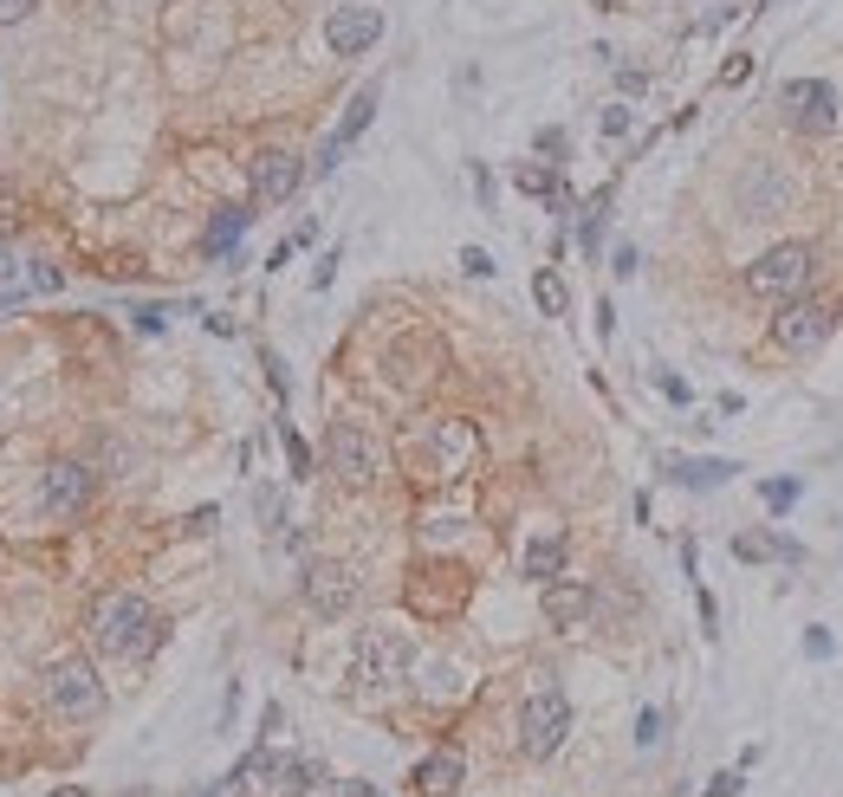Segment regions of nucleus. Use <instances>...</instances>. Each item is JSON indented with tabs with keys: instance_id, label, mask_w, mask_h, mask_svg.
Segmentation results:
<instances>
[{
	"instance_id": "27",
	"label": "nucleus",
	"mask_w": 843,
	"mask_h": 797,
	"mask_svg": "<svg viewBox=\"0 0 843 797\" xmlns=\"http://www.w3.org/2000/svg\"><path fill=\"white\" fill-rule=\"evenodd\" d=\"M279 441H286V460H292V474L306 480V474H311V448L299 441V435H292V428H279Z\"/></svg>"
},
{
	"instance_id": "35",
	"label": "nucleus",
	"mask_w": 843,
	"mask_h": 797,
	"mask_svg": "<svg viewBox=\"0 0 843 797\" xmlns=\"http://www.w3.org/2000/svg\"><path fill=\"white\" fill-rule=\"evenodd\" d=\"M162 318H169L162 305H137V331H162Z\"/></svg>"
},
{
	"instance_id": "8",
	"label": "nucleus",
	"mask_w": 843,
	"mask_h": 797,
	"mask_svg": "<svg viewBox=\"0 0 843 797\" xmlns=\"http://www.w3.org/2000/svg\"><path fill=\"white\" fill-rule=\"evenodd\" d=\"M778 104H785V123L799 137H831L837 130V84H824V78H792L778 91Z\"/></svg>"
},
{
	"instance_id": "9",
	"label": "nucleus",
	"mask_w": 843,
	"mask_h": 797,
	"mask_svg": "<svg viewBox=\"0 0 843 797\" xmlns=\"http://www.w3.org/2000/svg\"><path fill=\"white\" fill-rule=\"evenodd\" d=\"M299 597H306L311 616H345L350 604H357V570L350 565H331V558H311L306 570H299Z\"/></svg>"
},
{
	"instance_id": "29",
	"label": "nucleus",
	"mask_w": 843,
	"mask_h": 797,
	"mask_svg": "<svg viewBox=\"0 0 843 797\" xmlns=\"http://www.w3.org/2000/svg\"><path fill=\"white\" fill-rule=\"evenodd\" d=\"M655 739H662V714L643 707V714H636V746H655Z\"/></svg>"
},
{
	"instance_id": "23",
	"label": "nucleus",
	"mask_w": 843,
	"mask_h": 797,
	"mask_svg": "<svg viewBox=\"0 0 843 797\" xmlns=\"http://www.w3.org/2000/svg\"><path fill=\"white\" fill-rule=\"evenodd\" d=\"M27 286H20V247H7L0 240V299H20Z\"/></svg>"
},
{
	"instance_id": "30",
	"label": "nucleus",
	"mask_w": 843,
	"mask_h": 797,
	"mask_svg": "<svg viewBox=\"0 0 843 797\" xmlns=\"http://www.w3.org/2000/svg\"><path fill=\"white\" fill-rule=\"evenodd\" d=\"M460 272H467V279H487V272H494V260H487L480 247H460Z\"/></svg>"
},
{
	"instance_id": "25",
	"label": "nucleus",
	"mask_w": 843,
	"mask_h": 797,
	"mask_svg": "<svg viewBox=\"0 0 843 797\" xmlns=\"http://www.w3.org/2000/svg\"><path fill=\"white\" fill-rule=\"evenodd\" d=\"M604 215H611V189L591 201V215H584V228H577V240H584L591 253H597V240H604Z\"/></svg>"
},
{
	"instance_id": "24",
	"label": "nucleus",
	"mask_w": 843,
	"mask_h": 797,
	"mask_svg": "<svg viewBox=\"0 0 843 797\" xmlns=\"http://www.w3.org/2000/svg\"><path fill=\"white\" fill-rule=\"evenodd\" d=\"M799 494H805L799 480H766V487H760V499H766V512H792V506H799Z\"/></svg>"
},
{
	"instance_id": "28",
	"label": "nucleus",
	"mask_w": 843,
	"mask_h": 797,
	"mask_svg": "<svg viewBox=\"0 0 843 797\" xmlns=\"http://www.w3.org/2000/svg\"><path fill=\"white\" fill-rule=\"evenodd\" d=\"M597 130L604 137H629V104H611V111L597 117Z\"/></svg>"
},
{
	"instance_id": "3",
	"label": "nucleus",
	"mask_w": 843,
	"mask_h": 797,
	"mask_svg": "<svg viewBox=\"0 0 843 797\" xmlns=\"http://www.w3.org/2000/svg\"><path fill=\"white\" fill-rule=\"evenodd\" d=\"M811 272H817V247H811V240H778V247H766L760 260L746 266V286H753L760 299L785 305L811 286Z\"/></svg>"
},
{
	"instance_id": "20",
	"label": "nucleus",
	"mask_w": 843,
	"mask_h": 797,
	"mask_svg": "<svg viewBox=\"0 0 843 797\" xmlns=\"http://www.w3.org/2000/svg\"><path fill=\"white\" fill-rule=\"evenodd\" d=\"M733 474H740L733 460H682V467H675V480H682V487H701V494H707V487H727Z\"/></svg>"
},
{
	"instance_id": "10",
	"label": "nucleus",
	"mask_w": 843,
	"mask_h": 797,
	"mask_svg": "<svg viewBox=\"0 0 843 797\" xmlns=\"http://www.w3.org/2000/svg\"><path fill=\"white\" fill-rule=\"evenodd\" d=\"M740 221H778V215H792V182L778 176V162H753L746 176H740Z\"/></svg>"
},
{
	"instance_id": "18",
	"label": "nucleus",
	"mask_w": 843,
	"mask_h": 797,
	"mask_svg": "<svg viewBox=\"0 0 843 797\" xmlns=\"http://www.w3.org/2000/svg\"><path fill=\"white\" fill-rule=\"evenodd\" d=\"M267 778L286 797H306V791H318V778H325V771H318L311 759H267Z\"/></svg>"
},
{
	"instance_id": "4",
	"label": "nucleus",
	"mask_w": 843,
	"mask_h": 797,
	"mask_svg": "<svg viewBox=\"0 0 843 797\" xmlns=\"http://www.w3.org/2000/svg\"><path fill=\"white\" fill-rule=\"evenodd\" d=\"M325 460H331V474L345 480L350 494H364V487H377V474H384V441H377L364 421H331Z\"/></svg>"
},
{
	"instance_id": "32",
	"label": "nucleus",
	"mask_w": 843,
	"mask_h": 797,
	"mask_svg": "<svg viewBox=\"0 0 843 797\" xmlns=\"http://www.w3.org/2000/svg\"><path fill=\"white\" fill-rule=\"evenodd\" d=\"M33 7H39V0H0V27H20Z\"/></svg>"
},
{
	"instance_id": "21",
	"label": "nucleus",
	"mask_w": 843,
	"mask_h": 797,
	"mask_svg": "<svg viewBox=\"0 0 843 797\" xmlns=\"http://www.w3.org/2000/svg\"><path fill=\"white\" fill-rule=\"evenodd\" d=\"M533 299H538V311H545V318H565L572 292H565V279H558L552 266H538V272H533Z\"/></svg>"
},
{
	"instance_id": "13",
	"label": "nucleus",
	"mask_w": 843,
	"mask_h": 797,
	"mask_svg": "<svg viewBox=\"0 0 843 797\" xmlns=\"http://www.w3.org/2000/svg\"><path fill=\"white\" fill-rule=\"evenodd\" d=\"M91 494H98V474H91L85 460H52V467H46V512H52V519L85 512Z\"/></svg>"
},
{
	"instance_id": "5",
	"label": "nucleus",
	"mask_w": 843,
	"mask_h": 797,
	"mask_svg": "<svg viewBox=\"0 0 843 797\" xmlns=\"http://www.w3.org/2000/svg\"><path fill=\"white\" fill-rule=\"evenodd\" d=\"M565 733H572V700L558 687H538L533 700L519 707V753L526 759H552L565 746Z\"/></svg>"
},
{
	"instance_id": "7",
	"label": "nucleus",
	"mask_w": 843,
	"mask_h": 797,
	"mask_svg": "<svg viewBox=\"0 0 843 797\" xmlns=\"http://www.w3.org/2000/svg\"><path fill=\"white\" fill-rule=\"evenodd\" d=\"M831 325H837V305L824 299H785L778 305V318H772V343L778 350H792V357H805V350H817V343L831 338Z\"/></svg>"
},
{
	"instance_id": "17",
	"label": "nucleus",
	"mask_w": 843,
	"mask_h": 797,
	"mask_svg": "<svg viewBox=\"0 0 843 797\" xmlns=\"http://www.w3.org/2000/svg\"><path fill=\"white\" fill-rule=\"evenodd\" d=\"M526 577H533V584L565 577V538H558V531H545V538H533V545H526Z\"/></svg>"
},
{
	"instance_id": "36",
	"label": "nucleus",
	"mask_w": 843,
	"mask_h": 797,
	"mask_svg": "<svg viewBox=\"0 0 843 797\" xmlns=\"http://www.w3.org/2000/svg\"><path fill=\"white\" fill-rule=\"evenodd\" d=\"M538 150H545V156H565V130H538Z\"/></svg>"
},
{
	"instance_id": "14",
	"label": "nucleus",
	"mask_w": 843,
	"mask_h": 797,
	"mask_svg": "<svg viewBox=\"0 0 843 797\" xmlns=\"http://www.w3.org/2000/svg\"><path fill=\"white\" fill-rule=\"evenodd\" d=\"M377 98H384V84H364V91H357V98H350V111L338 117V130H331V137H325V150H318V162H311V169H318V176H331V169H338V162H345V150H350V143H357V137H364V130H370V117H377Z\"/></svg>"
},
{
	"instance_id": "16",
	"label": "nucleus",
	"mask_w": 843,
	"mask_h": 797,
	"mask_svg": "<svg viewBox=\"0 0 843 797\" xmlns=\"http://www.w3.org/2000/svg\"><path fill=\"white\" fill-rule=\"evenodd\" d=\"M460 778H467V765H460L455 746H442V753H428V759L416 765V797H455L460 791Z\"/></svg>"
},
{
	"instance_id": "39",
	"label": "nucleus",
	"mask_w": 843,
	"mask_h": 797,
	"mask_svg": "<svg viewBox=\"0 0 843 797\" xmlns=\"http://www.w3.org/2000/svg\"><path fill=\"white\" fill-rule=\"evenodd\" d=\"M59 797H85V791H59Z\"/></svg>"
},
{
	"instance_id": "1",
	"label": "nucleus",
	"mask_w": 843,
	"mask_h": 797,
	"mask_svg": "<svg viewBox=\"0 0 843 797\" xmlns=\"http://www.w3.org/2000/svg\"><path fill=\"white\" fill-rule=\"evenodd\" d=\"M156 642H162V622H156V609L143 604L137 590L98 597V609H91V648H98V655H111V661H143Z\"/></svg>"
},
{
	"instance_id": "19",
	"label": "nucleus",
	"mask_w": 843,
	"mask_h": 797,
	"mask_svg": "<svg viewBox=\"0 0 843 797\" xmlns=\"http://www.w3.org/2000/svg\"><path fill=\"white\" fill-rule=\"evenodd\" d=\"M247 221H254L247 208H221V215L208 221V233H201V253H234V240L247 233Z\"/></svg>"
},
{
	"instance_id": "26",
	"label": "nucleus",
	"mask_w": 843,
	"mask_h": 797,
	"mask_svg": "<svg viewBox=\"0 0 843 797\" xmlns=\"http://www.w3.org/2000/svg\"><path fill=\"white\" fill-rule=\"evenodd\" d=\"M519 189H526V195H558L565 182H558L552 169H533V162H526V169H519Z\"/></svg>"
},
{
	"instance_id": "6",
	"label": "nucleus",
	"mask_w": 843,
	"mask_h": 797,
	"mask_svg": "<svg viewBox=\"0 0 843 797\" xmlns=\"http://www.w3.org/2000/svg\"><path fill=\"white\" fill-rule=\"evenodd\" d=\"M46 700H52L66 720H98V714H105V687L91 675V661H78V655H66V661L46 668Z\"/></svg>"
},
{
	"instance_id": "31",
	"label": "nucleus",
	"mask_w": 843,
	"mask_h": 797,
	"mask_svg": "<svg viewBox=\"0 0 843 797\" xmlns=\"http://www.w3.org/2000/svg\"><path fill=\"white\" fill-rule=\"evenodd\" d=\"M746 78H753V52H733L727 72H721V84H746Z\"/></svg>"
},
{
	"instance_id": "38",
	"label": "nucleus",
	"mask_w": 843,
	"mask_h": 797,
	"mask_svg": "<svg viewBox=\"0 0 843 797\" xmlns=\"http://www.w3.org/2000/svg\"><path fill=\"white\" fill-rule=\"evenodd\" d=\"M591 7H616V0H591Z\"/></svg>"
},
{
	"instance_id": "34",
	"label": "nucleus",
	"mask_w": 843,
	"mask_h": 797,
	"mask_svg": "<svg viewBox=\"0 0 843 797\" xmlns=\"http://www.w3.org/2000/svg\"><path fill=\"white\" fill-rule=\"evenodd\" d=\"M740 785H746L740 771H721V778H714V785H707V791H701V797H740Z\"/></svg>"
},
{
	"instance_id": "2",
	"label": "nucleus",
	"mask_w": 843,
	"mask_h": 797,
	"mask_svg": "<svg viewBox=\"0 0 843 797\" xmlns=\"http://www.w3.org/2000/svg\"><path fill=\"white\" fill-rule=\"evenodd\" d=\"M409 668H416V648H409V636H396V629H364L357 648H350V681L364 687V694L403 687Z\"/></svg>"
},
{
	"instance_id": "15",
	"label": "nucleus",
	"mask_w": 843,
	"mask_h": 797,
	"mask_svg": "<svg viewBox=\"0 0 843 797\" xmlns=\"http://www.w3.org/2000/svg\"><path fill=\"white\" fill-rule=\"evenodd\" d=\"M591 609H597V590H591V584H565V577H552V584H545V622L577 629Z\"/></svg>"
},
{
	"instance_id": "11",
	"label": "nucleus",
	"mask_w": 843,
	"mask_h": 797,
	"mask_svg": "<svg viewBox=\"0 0 843 797\" xmlns=\"http://www.w3.org/2000/svg\"><path fill=\"white\" fill-rule=\"evenodd\" d=\"M325 39H331V52H338V59L370 52V46L384 39V7H370V0H345V7H331Z\"/></svg>"
},
{
	"instance_id": "33",
	"label": "nucleus",
	"mask_w": 843,
	"mask_h": 797,
	"mask_svg": "<svg viewBox=\"0 0 843 797\" xmlns=\"http://www.w3.org/2000/svg\"><path fill=\"white\" fill-rule=\"evenodd\" d=\"M831 648H837V642H831V629H805V655H811V661H824Z\"/></svg>"
},
{
	"instance_id": "37",
	"label": "nucleus",
	"mask_w": 843,
	"mask_h": 797,
	"mask_svg": "<svg viewBox=\"0 0 843 797\" xmlns=\"http://www.w3.org/2000/svg\"><path fill=\"white\" fill-rule=\"evenodd\" d=\"M267 382H272V389H279V396H286V363H279L272 350H267Z\"/></svg>"
},
{
	"instance_id": "12",
	"label": "nucleus",
	"mask_w": 843,
	"mask_h": 797,
	"mask_svg": "<svg viewBox=\"0 0 843 797\" xmlns=\"http://www.w3.org/2000/svg\"><path fill=\"white\" fill-rule=\"evenodd\" d=\"M247 182H254V201H260V208L292 201L299 182H306V162H299L292 150H260L254 162H247Z\"/></svg>"
},
{
	"instance_id": "22",
	"label": "nucleus",
	"mask_w": 843,
	"mask_h": 797,
	"mask_svg": "<svg viewBox=\"0 0 843 797\" xmlns=\"http://www.w3.org/2000/svg\"><path fill=\"white\" fill-rule=\"evenodd\" d=\"M733 551H740V558H799L792 538H733Z\"/></svg>"
}]
</instances>
